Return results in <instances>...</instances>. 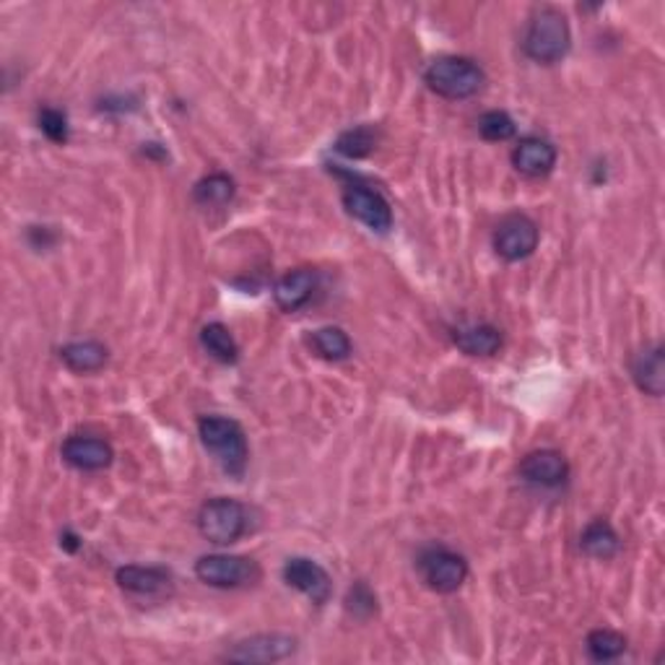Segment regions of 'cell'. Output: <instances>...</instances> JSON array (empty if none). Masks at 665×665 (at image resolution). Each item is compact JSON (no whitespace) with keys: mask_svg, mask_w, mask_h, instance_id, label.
I'll list each match as a JSON object with an SVG mask.
<instances>
[{"mask_svg":"<svg viewBox=\"0 0 665 665\" xmlns=\"http://www.w3.org/2000/svg\"><path fill=\"white\" fill-rule=\"evenodd\" d=\"M198 436L204 447L213 455V460L224 468V473L242 476L250 460V445H247L245 429L230 416H200Z\"/></svg>","mask_w":665,"mask_h":665,"instance_id":"1","label":"cell"},{"mask_svg":"<svg viewBox=\"0 0 665 665\" xmlns=\"http://www.w3.org/2000/svg\"><path fill=\"white\" fill-rule=\"evenodd\" d=\"M572 35H569V24L562 11L556 9H539L530 16V24L522 39V50L533 63L554 65L569 52Z\"/></svg>","mask_w":665,"mask_h":665,"instance_id":"2","label":"cell"},{"mask_svg":"<svg viewBox=\"0 0 665 665\" xmlns=\"http://www.w3.org/2000/svg\"><path fill=\"white\" fill-rule=\"evenodd\" d=\"M427 86L432 89L436 97L445 99H470L476 97L483 86H487V73L476 60L460 58V56H447L436 58L432 65L424 71Z\"/></svg>","mask_w":665,"mask_h":665,"instance_id":"3","label":"cell"},{"mask_svg":"<svg viewBox=\"0 0 665 665\" xmlns=\"http://www.w3.org/2000/svg\"><path fill=\"white\" fill-rule=\"evenodd\" d=\"M198 530L206 541L217 546H230L247 533V509L230 496L208 500L198 513Z\"/></svg>","mask_w":665,"mask_h":665,"instance_id":"4","label":"cell"},{"mask_svg":"<svg viewBox=\"0 0 665 665\" xmlns=\"http://www.w3.org/2000/svg\"><path fill=\"white\" fill-rule=\"evenodd\" d=\"M416 567H419L421 580H424L434 593L442 595L455 593L468 577V562L445 546H432L421 551Z\"/></svg>","mask_w":665,"mask_h":665,"instance_id":"5","label":"cell"},{"mask_svg":"<svg viewBox=\"0 0 665 665\" xmlns=\"http://www.w3.org/2000/svg\"><path fill=\"white\" fill-rule=\"evenodd\" d=\"M541 230L533 219L526 213H509L496 224L494 232V250L507 263H520L530 258L539 247Z\"/></svg>","mask_w":665,"mask_h":665,"instance_id":"6","label":"cell"},{"mask_svg":"<svg viewBox=\"0 0 665 665\" xmlns=\"http://www.w3.org/2000/svg\"><path fill=\"white\" fill-rule=\"evenodd\" d=\"M196 575L211 588H239L258 577V564L247 556L208 554L196 562Z\"/></svg>","mask_w":665,"mask_h":665,"instance_id":"7","label":"cell"},{"mask_svg":"<svg viewBox=\"0 0 665 665\" xmlns=\"http://www.w3.org/2000/svg\"><path fill=\"white\" fill-rule=\"evenodd\" d=\"M341 198H344V208L348 211V217L361 221V224L369 226L372 232L380 234L391 232L393 208L378 190H372V187L361 183H348Z\"/></svg>","mask_w":665,"mask_h":665,"instance_id":"8","label":"cell"},{"mask_svg":"<svg viewBox=\"0 0 665 665\" xmlns=\"http://www.w3.org/2000/svg\"><path fill=\"white\" fill-rule=\"evenodd\" d=\"M294 653H297V640L292 635L273 631V635H255L234 642L221 657L232 663H279Z\"/></svg>","mask_w":665,"mask_h":665,"instance_id":"9","label":"cell"},{"mask_svg":"<svg viewBox=\"0 0 665 665\" xmlns=\"http://www.w3.org/2000/svg\"><path fill=\"white\" fill-rule=\"evenodd\" d=\"M284 580L288 588L299 590L301 595H307L318 606L331 601L333 595V580L328 569L315 559H307V556H294V559L286 562Z\"/></svg>","mask_w":665,"mask_h":665,"instance_id":"10","label":"cell"},{"mask_svg":"<svg viewBox=\"0 0 665 665\" xmlns=\"http://www.w3.org/2000/svg\"><path fill=\"white\" fill-rule=\"evenodd\" d=\"M120 590L140 598V601H164L172 595L174 582L172 575L161 567H140V564H127L120 567L115 575Z\"/></svg>","mask_w":665,"mask_h":665,"instance_id":"11","label":"cell"},{"mask_svg":"<svg viewBox=\"0 0 665 665\" xmlns=\"http://www.w3.org/2000/svg\"><path fill=\"white\" fill-rule=\"evenodd\" d=\"M520 476L541 489H556L569 479V463L559 450H533L520 460Z\"/></svg>","mask_w":665,"mask_h":665,"instance_id":"12","label":"cell"},{"mask_svg":"<svg viewBox=\"0 0 665 665\" xmlns=\"http://www.w3.org/2000/svg\"><path fill=\"white\" fill-rule=\"evenodd\" d=\"M320 275L312 268H294L286 275H281L273 286V299L275 305L284 312H299L301 307H307L318 292Z\"/></svg>","mask_w":665,"mask_h":665,"instance_id":"13","label":"cell"},{"mask_svg":"<svg viewBox=\"0 0 665 665\" xmlns=\"http://www.w3.org/2000/svg\"><path fill=\"white\" fill-rule=\"evenodd\" d=\"M63 460L69 463L71 468L86 470V473H94V470H104L110 466L115 453H112L110 442L99 440V436H84V434H73L63 442Z\"/></svg>","mask_w":665,"mask_h":665,"instance_id":"14","label":"cell"},{"mask_svg":"<svg viewBox=\"0 0 665 665\" xmlns=\"http://www.w3.org/2000/svg\"><path fill=\"white\" fill-rule=\"evenodd\" d=\"M513 164L526 177H546L556 167V149L543 138H522L513 149Z\"/></svg>","mask_w":665,"mask_h":665,"instance_id":"15","label":"cell"},{"mask_svg":"<svg viewBox=\"0 0 665 665\" xmlns=\"http://www.w3.org/2000/svg\"><path fill=\"white\" fill-rule=\"evenodd\" d=\"M631 378H635L637 387L642 393L661 398L663 385H665V361H663V346H648L631 361Z\"/></svg>","mask_w":665,"mask_h":665,"instance_id":"16","label":"cell"},{"mask_svg":"<svg viewBox=\"0 0 665 665\" xmlns=\"http://www.w3.org/2000/svg\"><path fill=\"white\" fill-rule=\"evenodd\" d=\"M455 346L468 356H494L502 348L500 328L489 322H473V325H460L453 333Z\"/></svg>","mask_w":665,"mask_h":665,"instance_id":"17","label":"cell"},{"mask_svg":"<svg viewBox=\"0 0 665 665\" xmlns=\"http://www.w3.org/2000/svg\"><path fill=\"white\" fill-rule=\"evenodd\" d=\"M580 546L588 556H593V559L608 562L621 551V539L608 520L598 517V520L588 522L586 530H582Z\"/></svg>","mask_w":665,"mask_h":665,"instance_id":"18","label":"cell"},{"mask_svg":"<svg viewBox=\"0 0 665 665\" xmlns=\"http://www.w3.org/2000/svg\"><path fill=\"white\" fill-rule=\"evenodd\" d=\"M107 346L99 344V341H73V344L60 348V359L63 365L71 369V372L78 374H89L97 372L107 365Z\"/></svg>","mask_w":665,"mask_h":665,"instance_id":"19","label":"cell"},{"mask_svg":"<svg viewBox=\"0 0 665 665\" xmlns=\"http://www.w3.org/2000/svg\"><path fill=\"white\" fill-rule=\"evenodd\" d=\"M200 346L221 365H234L239 359V346L224 322H208L200 331Z\"/></svg>","mask_w":665,"mask_h":665,"instance_id":"20","label":"cell"},{"mask_svg":"<svg viewBox=\"0 0 665 665\" xmlns=\"http://www.w3.org/2000/svg\"><path fill=\"white\" fill-rule=\"evenodd\" d=\"M234 193H237V185H234V180L224 172L208 174V177L198 180L196 187H193V198H196V204L206 208L226 206L234 198Z\"/></svg>","mask_w":665,"mask_h":665,"instance_id":"21","label":"cell"},{"mask_svg":"<svg viewBox=\"0 0 665 665\" xmlns=\"http://www.w3.org/2000/svg\"><path fill=\"white\" fill-rule=\"evenodd\" d=\"M586 650L595 663H611L627 653V637L614 629H593L586 640Z\"/></svg>","mask_w":665,"mask_h":665,"instance_id":"22","label":"cell"},{"mask_svg":"<svg viewBox=\"0 0 665 665\" xmlns=\"http://www.w3.org/2000/svg\"><path fill=\"white\" fill-rule=\"evenodd\" d=\"M310 346L315 348V354L325 361H344L352 354V338L341 331V328H320L310 335Z\"/></svg>","mask_w":665,"mask_h":665,"instance_id":"23","label":"cell"},{"mask_svg":"<svg viewBox=\"0 0 665 665\" xmlns=\"http://www.w3.org/2000/svg\"><path fill=\"white\" fill-rule=\"evenodd\" d=\"M378 146V131L369 125L352 127V131L341 133L338 140H335V151L344 153L348 159H365L374 151Z\"/></svg>","mask_w":665,"mask_h":665,"instance_id":"24","label":"cell"},{"mask_svg":"<svg viewBox=\"0 0 665 665\" xmlns=\"http://www.w3.org/2000/svg\"><path fill=\"white\" fill-rule=\"evenodd\" d=\"M479 133L487 140H494V144H502V140H509L517 133L515 120L502 110L483 112L479 120Z\"/></svg>","mask_w":665,"mask_h":665,"instance_id":"25","label":"cell"},{"mask_svg":"<svg viewBox=\"0 0 665 665\" xmlns=\"http://www.w3.org/2000/svg\"><path fill=\"white\" fill-rule=\"evenodd\" d=\"M39 131L45 133L47 138L52 140V144H69L71 138V127H69V118H65V112L56 110V107H45L42 112H39Z\"/></svg>","mask_w":665,"mask_h":665,"instance_id":"26","label":"cell"},{"mask_svg":"<svg viewBox=\"0 0 665 665\" xmlns=\"http://www.w3.org/2000/svg\"><path fill=\"white\" fill-rule=\"evenodd\" d=\"M346 611L356 619H369V616L378 611V598H374L372 590L365 582H356V586L348 590L346 598Z\"/></svg>","mask_w":665,"mask_h":665,"instance_id":"27","label":"cell"},{"mask_svg":"<svg viewBox=\"0 0 665 665\" xmlns=\"http://www.w3.org/2000/svg\"><path fill=\"white\" fill-rule=\"evenodd\" d=\"M60 546H65L69 551H76V549L81 546V543H78L76 535H73L71 530H69V533H63V539H60Z\"/></svg>","mask_w":665,"mask_h":665,"instance_id":"28","label":"cell"}]
</instances>
